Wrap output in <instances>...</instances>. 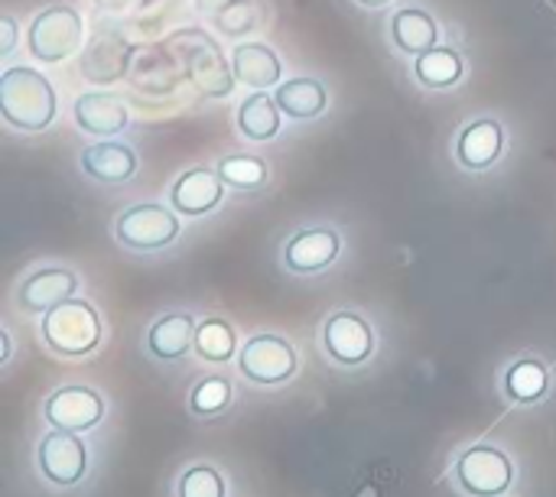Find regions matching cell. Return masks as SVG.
Segmentation results:
<instances>
[{"instance_id": "obj_1", "label": "cell", "mask_w": 556, "mask_h": 497, "mask_svg": "<svg viewBox=\"0 0 556 497\" xmlns=\"http://www.w3.org/2000/svg\"><path fill=\"white\" fill-rule=\"evenodd\" d=\"M0 114L23 133L46 130L59 114V94L52 81L29 65H10L0 75Z\"/></svg>"}, {"instance_id": "obj_2", "label": "cell", "mask_w": 556, "mask_h": 497, "mask_svg": "<svg viewBox=\"0 0 556 497\" xmlns=\"http://www.w3.org/2000/svg\"><path fill=\"white\" fill-rule=\"evenodd\" d=\"M166 49H176L182 75L192 88H199L205 98H228L235 91V68L231 55L222 52L215 39H208L202 29H179L169 36Z\"/></svg>"}, {"instance_id": "obj_3", "label": "cell", "mask_w": 556, "mask_h": 497, "mask_svg": "<svg viewBox=\"0 0 556 497\" xmlns=\"http://www.w3.org/2000/svg\"><path fill=\"white\" fill-rule=\"evenodd\" d=\"M85 42V20L75 7L55 3L33 16L26 29V49L36 62H65L78 55Z\"/></svg>"}, {"instance_id": "obj_4", "label": "cell", "mask_w": 556, "mask_h": 497, "mask_svg": "<svg viewBox=\"0 0 556 497\" xmlns=\"http://www.w3.org/2000/svg\"><path fill=\"white\" fill-rule=\"evenodd\" d=\"M42 339L55 355L65 358H81L91 348H98L101 339V319L94 313L91 303L72 296L65 303H59L55 309L46 313L42 319Z\"/></svg>"}, {"instance_id": "obj_5", "label": "cell", "mask_w": 556, "mask_h": 497, "mask_svg": "<svg viewBox=\"0 0 556 497\" xmlns=\"http://www.w3.org/2000/svg\"><path fill=\"white\" fill-rule=\"evenodd\" d=\"M176 215L179 212H169L156 202H140L117 215L114 234L130 251H163L182 231V221Z\"/></svg>"}, {"instance_id": "obj_6", "label": "cell", "mask_w": 556, "mask_h": 497, "mask_svg": "<svg viewBox=\"0 0 556 497\" xmlns=\"http://www.w3.org/2000/svg\"><path fill=\"white\" fill-rule=\"evenodd\" d=\"M238 368L254 384H283L296 371V352L277 335H257L241 348Z\"/></svg>"}, {"instance_id": "obj_7", "label": "cell", "mask_w": 556, "mask_h": 497, "mask_svg": "<svg viewBox=\"0 0 556 497\" xmlns=\"http://www.w3.org/2000/svg\"><path fill=\"white\" fill-rule=\"evenodd\" d=\"M134 52H137V46L130 39H124L121 33H101L78 59L81 78L91 85H114L130 75Z\"/></svg>"}, {"instance_id": "obj_8", "label": "cell", "mask_w": 556, "mask_h": 497, "mask_svg": "<svg viewBox=\"0 0 556 497\" xmlns=\"http://www.w3.org/2000/svg\"><path fill=\"white\" fill-rule=\"evenodd\" d=\"M222 199H225V182H222L218 169H212V166L186 169L169 189V205L182 218H202V215L215 212L222 205Z\"/></svg>"}, {"instance_id": "obj_9", "label": "cell", "mask_w": 556, "mask_h": 497, "mask_svg": "<svg viewBox=\"0 0 556 497\" xmlns=\"http://www.w3.org/2000/svg\"><path fill=\"white\" fill-rule=\"evenodd\" d=\"M459 482L469 495L476 497H498L508 492L511 485V462L505 453L492 446L469 449L459 459Z\"/></svg>"}, {"instance_id": "obj_10", "label": "cell", "mask_w": 556, "mask_h": 497, "mask_svg": "<svg viewBox=\"0 0 556 497\" xmlns=\"http://www.w3.org/2000/svg\"><path fill=\"white\" fill-rule=\"evenodd\" d=\"M104 417V400L88 387H62L46 400V420L65 433H85Z\"/></svg>"}, {"instance_id": "obj_11", "label": "cell", "mask_w": 556, "mask_h": 497, "mask_svg": "<svg viewBox=\"0 0 556 497\" xmlns=\"http://www.w3.org/2000/svg\"><path fill=\"white\" fill-rule=\"evenodd\" d=\"M72 114H75L78 130H85L91 137H117L130 124L127 104L111 91H85V94H78Z\"/></svg>"}, {"instance_id": "obj_12", "label": "cell", "mask_w": 556, "mask_h": 497, "mask_svg": "<svg viewBox=\"0 0 556 497\" xmlns=\"http://www.w3.org/2000/svg\"><path fill=\"white\" fill-rule=\"evenodd\" d=\"M323 345L339 365H362L375 352L371 329L355 313H336L323 329Z\"/></svg>"}, {"instance_id": "obj_13", "label": "cell", "mask_w": 556, "mask_h": 497, "mask_svg": "<svg viewBox=\"0 0 556 497\" xmlns=\"http://www.w3.org/2000/svg\"><path fill=\"white\" fill-rule=\"evenodd\" d=\"M342 251V238L332 228H303L283 247V264L293 273H319Z\"/></svg>"}, {"instance_id": "obj_14", "label": "cell", "mask_w": 556, "mask_h": 497, "mask_svg": "<svg viewBox=\"0 0 556 497\" xmlns=\"http://www.w3.org/2000/svg\"><path fill=\"white\" fill-rule=\"evenodd\" d=\"M78 166L88 179L104 182V186H117V182H127L137 176L140 160H137L134 146L117 143V140H101V143H91L81 150Z\"/></svg>"}, {"instance_id": "obj_15", "label": "cell", "mask_w": 556, "mask_h": 497, "mask_svg": "<svg viewBox=\"0 0 556 497\" xmlns=\"http://www.w3.org/2000/svg\"><path fill=\"white\" fill-rule=\"evenodd\" d=\"M502 150H505V127L495 117H476L472 124L459 130L456 156L472 173L489 169L502 156Z\"/></svg>"}, {"instance_id": "obj_16", "label": "cell", "mask_w": 556, "mask_h": 497, "mask_svg": "<svg viewBox=\"0 0 556 497\" xmlns=\"http://www.w3.org/2000/svg\"><path fill=\"white\" fill-rule=\"evenodd\" d=\"M78 290V277L65 267H46V270H36L23 280L20 286V309L26 313H49L55 309L59 303L72 300Z\"/></svg>"}, {"instance_id": "obj_17", "label": "cell", "mask_w": 556, "mask_h": 497, "mask_svg": "<svg viewBox=\"0 0 556 497\" xmlns=\"http://www.w3.org/2000/svg\"><path fill=\"white\" fill-rule=\"evenodd\" d=\"M127 78L147 94H169L186 75L179 59L166 55V46H137Z\"/></svg>"}, {"instance_id": "obj_18", "label": "cell", "mask_w": 556, "mask_h": 497, "mask_svg": "<svg viewBox=\"0 0 556 497\" xmlns=\"http://www.w3.org/2000/svg\"><path fill=\"white\" fill-rule=\"evenodd\" d=\"M39 466L49 482L55 485H75L85 472V446L75 433H49L39 446Z\"/></svg>"}, {"instance_id": "obj_19", "label": "cell", "mask_w": 556, "mask_h": 497, "mask_svg": "<svg viewBox=\"0 0 556 497\" xmlns=\"http://www.w3.org/2000/svg\"><path fill=\"white\" fill-rule=\"evenodd\" d=\"M231 68L235 78L248 88H274L283 78V62L267 42H238L231 49Z\"/></svg>"}, {"instance_id": "obj_20", "label": "cell", "mask_w": 556, "mask_h": 497, "mask_svg": "<svg viewBox=\"0 0 556 497\" xmlns=\"http://www.w3.org/2000/svg\"><path fill=\"white\" fill-rule=\"evenodd\" d=\"M391 42L417 59L440 46V23L424 7H401L391 16Z\"/></svg>"}, {"instance_id": "obj_21", "label": "cell", "mask_w": 556, "mask_h": 497, "mask_svg": "<svg viewBox=\"0 0 556 497\" xmlns=\"http://www.w3.org/2000/svg\"><path fill=\"white\" fill-rule=\"evenodd\" d=\"M274 101L280 104V111L290 117V120H313L326 111L329 104V94H326V85L319 78H309V75H300V78H287L274 88Z\"/></svg>"}, {"instance_id": "obj_22", "label": "cell", "mask_w": 556, "mask_h": 497, "mask_svg": "<svg viewBox=\"0 0 556 497\" xmlns=\"http://www.w3.org/2000/svg\"><path fill=\"white\" fill-rule=\"evenodd\" d=\"M463 75H466V59L453 46H437V49L417 55V62H414V78L433 91H446V88L459 85Z\"/></svg>"}, {"instance_id": "obj_23", "label": "cell", "mask_w": 556, "mask_h": 497, "mask_svg": "<svg viewBox=\"0 0 556 497\" xmlns=\"http://www.w3.org/2000/svg\"><path fill=\"white\" fill-rule=\"evenodd\" d=\"M280 124H283V111L267 91H251L238 104V130L248 140H257V143L274 140L280 133Z\"/></svg>"}, {"instance_id": "obj_24", "label": "cell", "mask_w": 556, "mask_h": 497, "mask_svg": "<svg viewBox=\"0 0 556 497\" xmlns=\"http://www.w3.org/2000/svg\"><path fill=\"white\" fill-rule=\"evenodd\" d=\"M147 345L156 358L163 361H173V358H182L189 352V345H195V322L192 316L186 313H173V316H163L150 335H147Z\"/></svg>"}, {"instance_id": "obj_25", "label": "cell", "mask_w": 556, "mask_h": 497, "mask_svg": "<svg viewBox=\"0 0 556 497\" xmlns=\"http://www.w3.org/2000/svg\"><path fill=\"white\" fill-rule=\"evenodd\" d=\"M547 384H551L547 368H544L541 361H531V358L511 365V371H508V378H505V391H508V397L518 400V404H534V400H541V397L547 394Z\"/></svg>"}, {"instance_id": "obj_26", "label": "cell", "mask_w": 556, "mask_h": 497, "mask_svg": "<svg viewBox=\"0 0 556 497\" xmlns=\"http://www.w3.org/2000/svg\"><path fill=\"white\" fill-rule=\"evenodd\" d=\"M215 169H218L222 182L238 189V192H254L267 182V163L261 156H251V153H231Z\"/></svg>"}, {"instance_id": "obj_27", "label": "cell", "mask_w": 556, "mask_h": 497, "mask_svg": "<svg viewBox=\"0 0 556 497\" xmlns=\"http://www.w3.org/2000/svg\"><path fill=\"white\" fill-rule=\"evenodd\" d=\"M195 352L205 358V361H228L235 355V329L222 319H208L195 329Z\"/></svg>"}, {"instance_id": "obj_28", "label": "cell", "mask_w": 556, "mask_h": 497, "mask_svg": "<svg viewBox=\"0 0 556 497\" xmlns=\"http://www.w3.org/2000/svg\"><path fill=\"white\" fill-rule=\"evenodd\" d=\"M225 36H244V33H254L261 29L264 23V7L257 0H235L228 10H222L215 20H212Z\"/></svg>"}, {"instance_id": "obj_29", "label": "cell", "mask_w": 556, "mask_h": 497, "mask_svg": "<svg viewBox=\"0 0 556 497\" xmlns=\"http://www.w3.org/2000/svg\"><path fill=\"white\" fill-rule=\"evenodd\" d=\"M231 404V384L225 378H205L202 384H195L192 391V410L199 417H212L222 413Z\"/></svg>"}, {"instance_id": "obj_30", "label": "cell", "mask_w": 556, "mask_h": 497, "mask_svg": "<svg viewBox=\"0 0 556 497\" xmlns=\"http://www.w3.org/2000/svg\"><path fill=\"white\" fill-rule=\"evenodd\" d=\"M179 497H225V485L218 479L215 469H192L182 475V485H179Z\"/></svg>"}, {"instance_id": "obj_31", "label": "cell", "mask_w": 556, "mask_h": 497, "mask_svg": "<svg viewBox=\"0 0 556 497\" xmlns=\"http://www.w3.org/2000/svg\"><path fill=\"white\" fill-rule=\"evenodd\" d=\"M16 39H20L16 20H13L10 13H3V16H0V55H3V59L16 49Z\"/></svg>"}, {"instance_id": "obj_32", "label": "cell", "mask_w": 556, "mask_h": 497, "mask_svg": "<svg viewBox=\"0 0 556 497\" xmlns=\"http://www.w3.org/2000/svg\"><path fill=\"white\" fill-rule=\"evenodd\" d=\"M98 3V10H104V13H137V10H143V7H150V3H160V0H94Z\"/></svg>"}, {"instance_id": "obj_33", "label": "cell", "mask_w": 556, "mask_h": 497, "mask_svg": "<svg viewBox=\"0 0 556 497\" xmlns=\"http://www.w3.org/2000/svg\"><path fill=\"white\" fill-rule=\"evenodd\" d=\"M192 3H195V10H199L202 16H212V20H215V16H218L222 10H228L235 0H192Z\"/></svg>"}, {"instance_id": "obj_34", "label": "cell", "mask_w": 556, "mask_h": 497, "mask_svg": "<svg viewBox=\"0 0 556 497\" xmlns=\"http://www.w3.org/2000/svg\"><path fill=\"white\" fill-rule=\"evenodd\" d=\"M0 345H3L0 361H10V335H7V332H0Z\"/></svg>"}, {"instance_id": "obj_35", "label": "cell", "mask_w": 556, "mask_h": 497, "mask_svg": "<svg viewBox=\"0 0 556 497\" xmlns=\"http://www.w3.org/2000/svg\"><path fill=\"white\" fill-rule=\"evenodd\" d=\"M362 7H368V10H381V7H388L391 0H358Z\"/></svg>"}]
</instances>
